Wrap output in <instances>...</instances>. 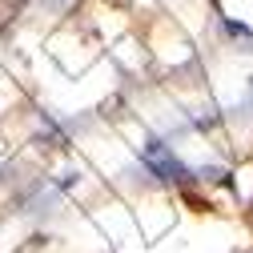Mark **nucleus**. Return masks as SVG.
<instances>
[{
	"instance_id": "nucleus-1",
	"label": "nucleus",
	"mask_w": 253,
	"mask_h": 253,
	"mask_svg": "<svg viewBox=\"0 0 253 253\" xmlns=\"http://www.w3.org/2000/svg\"><path fill=\"white\" fill-rule=\"evenodd\" d=\"M141 161H145L157 177H161V181H185V177H189V169L177 161V157H173L161 141H149V145H145V153H141Z\"/></svg>"
}]
</instances>
